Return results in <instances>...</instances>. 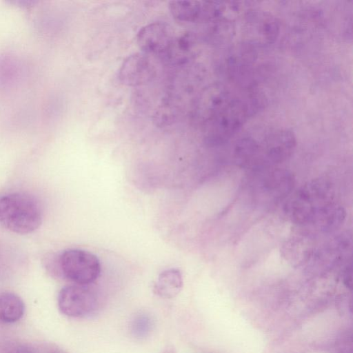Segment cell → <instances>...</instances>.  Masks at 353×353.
<instances>
[{
    "label": "cell",
    "instance_id": "6da1fadb",
    "mask_svg": "<svg viewBox=\"0 0 353 353\" xmlns=\"http://www.w3.org/2000/svg\"><path fill=\"white\" fill-rule=\"evenodd\" d=\"M264 105V96L254 88H214L206 102L208 143L216 146L228 142Z\"/></svg>",
    "mask_w": 353,
    "mask_h": 353
},
{
    "label": "cell",
    "instance_id": "7a4b0ae2",
    "mask_svg": "<svg viewBox=\"0 0 353 353\" xmlns=\"http://www.w3.org/2000/svg\"><path fill=\"white\" fill-rule=\"evenodd\" d=\"M296 139L287 129H267L248 134L236 142L233 157L236 164L251 172L277 167L294 152Z\"/></svg>",
    "mask_w": 353,
    "mask_h": 353
},
{
    "label": "cell",
    "instance_id": "3957f363",
    "mask_svg": "<svg viewBox=\"0 0 353 353\" xmlns=\"http://www.w3.org/2000/svg\"><path fill=\"white\" fill-rule=\"evenodd\" d=\"M333 185L324 179L308 181L285 200L283 210L293 223L304 227L323 209L334 203Z\"/></svg>",
    "mask_w": 353,
    "mask_h": 353
},
{
    "label": "cell",
    "instance_id": "277c9868",
    "mask_svg": "<svg viewBox=\"0 0 353 353\" xmlns=\"http://www.w3.org/2000/svg\"><path fill=\"white\" fill-rule=\"evenodd\" d=\"M43 211L37 199L21 192L0 196V225L14 233L25 234L41 224Z\"/></svg>",
    "mask_w": 353,
    "mask_h": 353
},
{
    "label": "cell",
    "instance_id": "5b68a950",
    "mask_svg": "<svg viewBox=\"0 0 353 353\" xmlns=\"http://www.w3.org/2000/svg\"><path fill=\"white\" fill-rule=\"evenodd\" d=\"M248 192L257 207L268 210L285 201L295 186L292 172L274 167L252 172Z\"/></svg>",
    "mask_w": 353,
    "mask_h": 353
},
{
    "label": "cell",
    "instance_id": "8992f818",
    "mask_svg": "<svg viewBox=\"0 0 353 353\" xmlns=\"http://www.w3.org/2000/svg\"><path fill=\"white\" fill-rule=\"evenodd\" d=\"M57 259L59 273L76 284L88 285L100 275V261L97 256L88 251L67 249Z\"/></svg>",
    "mask_w": 353,
    "mask_h": 353
},
{
    "label": "cell",
    "instance_id": "52a82bcc",
    "mask_svg": "<svg viewBox=\"0 0 353 353\" xmlns=\"http://www.w3.org/2000/svg\"><path fill=\"white\" fill-rule=\"evenodd\" d=\"M58 306L60 311L68 316L85 317L97 310L99 299L95 292L88 285H70L60 290Z\"/></svg>",
    "mask_w": 353,
    "mask_h": 353
},
{
    "label": "cell",
    "instance_id": "ba28073f",
    "mask_svg": "<svg viewBox=\"0 0 353 353\" xmlns=\"http://www.w3.org/2000/svg\"><path fill=\"white\" fill-rule=\"evenodd\" d=\"M351 248V234L347 232L339 233L308 256V265L322 269H330L341 265L348 260Z\"/></svg>",
    "mask_w": 353,
    "mask_h": 353
},
{
    "label": "cell",
    "instance_id": "9c48e42d",
    "mask_svg": "<svg viewBox=\"0 0 353 353\" xmlns=\"http://www.w3.org/2000/svg\"><path fill=\"white\" fill-rule=\"evenodd\" d=\"M225 3L210 1H172L169 10L176 20L182 22H206L219 19Z\"/></svg>",
    "mask_w": 353,
    "mask_h": 353
},
{
    "label": "cell",
    "instance_id": "30bf717a",
    "mask_svg": "<svg viewBox=\"0 0 353 353\" xmlns=\"http://www.w3.org/2000/svg\"><path fill=\"white\" fill-rule=\"evenodd\" d=\"M156 74V68L150 57L138 52L123 61L119 71V78L123 85L136 87L150 82Z\"/></svg>",
    "mask_w": 353,
    "mask_h": 353
},
{
    "label": "cell",
    "instance_id": "8fae6325",
    "mask_svg": "<svg viewBox=\"0 0 353 353\" xmlns=\"http://www.w3.org/2000/svg\"><path fill=\"white\" fill-rule=\"evenodd\" d=\"M165 23L154 22L143 26L137 35V41L142 52L165 57L175 37Z\"/></svg>",
    "mask_w": 353,
    "mask_h": 353
},
{
    "label": "cell",
    "instance_id": "7c38bea8",
    "mask_svg": "<svg viewBox=\"0 0 353 353\" xmlns=\"http://www.w3.org/2000/svg\"><path fill=\"white\" fill-rule=\"evenodd\" d=\"M345 218V208L334 202L323 209L303 228L316 234H332L342 226Z\"/></svg>",
    "mask_w": 353,
    "mask_h": 353
},
{
    "label": "cell",
    "instance_id": "4fadbf2b",
    "mask_svg": "<svg viewBox=\"0 0 353 353\" xmlns=\"http://www.w3.org/2000/svg\"><path fill=\"white\" fill-rule=\"evenodd\" d=\"M183 286V278L178 269H169L161 272L154 285V292L159 296L170 299L175 296Z\"/></svg>",
    "mask_w": 353,
    "mask_h": 353
},
{
    "label": "cell",
    "instance_id": "5bb4252c",
    "mask_svg": "<svg viewBox=\"0 0 353 353\" xmlns=\"http://www.w3.org/2000/svg\"><path fill=\"white\" fill-rule=\"evenodd\" d=\"M25 312L22 299L10 292L0 293V322L13 323L20 320Z\"/></svg>",
    "mask_w": 353,
    "mask_h": 353
},
{
    "label": "cell",
    "instance_id": "9a60e30c",
    "mask_svg": "<svg viewBox=\"0 0 353 353\" xmlns=\"http://www.w3.org/2000/svg\"><path fill=\"white\" fill-rule=\"evenodd\" d=\"M18 61L10 55L0 57V86L6 88L17 81L19 75Z\"/></svg>",
    "mask_w": 353,
    "mask_h": 353
},
{
    "label": "cell",
    "instance_id": "2e32d148",
    "mask_svg": "<svg viewBox=\"0 0 353 353\" xmlns=\"http://www.w3.org/2000/svg\"><path fill=\"white\" fill-rule=\"evenodd\" d=\"M152 326L150 317L145 314H139L133 319L131 328L136 338L142 339L148 335Z\"/></svg>",
    "mask_w": 353,
    "mask_h": 353
},
{
    "label": "cell",
    "instance_id": "e0dca14e",
    "mask_svg": "<svg viewBox=\"0 0 353 353\" xmlns=\"http://www.w3.org/2000/svg\"><path fill=\"white\" fill-rule=\"evenodd\" d=\"M0 353H35L32 347L19 342H8L0 346Z\"/></svg>",
    "mask_w": 353,
    "mask_h": 353
},
{
    "label": "cell",
    "instance_id": "ac0fdd59",
    "mask_svg": "<svg viewBox=\"0 0 353 353\" xmlns=\"http://www.w3.org/2000/svg\"><path fill=\"white\" fill-rule=\"evenodd\" d=\"M342 277L344 284L349 288L352 285V262L351 259L346 262L345 265L342 272Z\"/></svg>",
    "mask_w": 353,
    "mask_h": 353
},
{
    "label": "cell",
    "instance_id": "d6986e66",
    "mask_svg": "<svg viewBox=\"0 0 353 353\" xmlns=\"http://www.w3.org/2000/svg\"><path fill=\"white\" fill-rule=\"evenodd\" d=\"M50 353H65L61 350H54L52 352H51Z\"/></svg>",
    "mask_w": 353,
    "mask_h": 353
}]
</instances>
